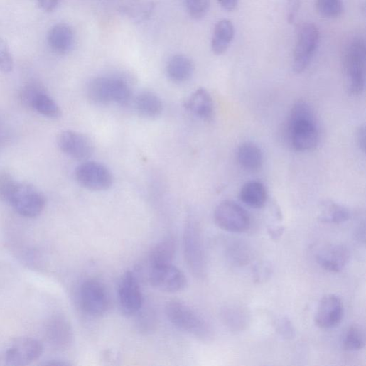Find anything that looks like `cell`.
I'll return each instance as SVG.
<instances>
[{"instance_id": "6da1fadb", "label": "cell", "mask_w": 366, "mask_h": 366, "mask_svg": "<svg viewBox=\"0 0 366 366\" xmlns=\"http://www.w3.org/2000/svg\"><path fill=\"white\" fill-rule=\"evenodd\" d=\"M289 139L297 151H310L319 144V131L312 107L304 101L292 107L288 121Z\"/></svg>"}, {"instance_id": "7a4b0ae2", "label": "cell", "mask_w": 366, "mask_h": 366, "mask_svg": "<svg viewBox=\"0 0 366 366\" xmlns=\"http://www.w3.org/2000/svg\"><path fill=\"white\" fill-rule=\"evenodd\" d=\"M366 48L362 38H353L345 47L343 69L346 90L351 95L361 94L365 82Z\"/></svg>"}, {"instance_id": "3957f363", "label": "cell", "mask_w": 366, "mask_h": 366, "mask_svg": "<svg viewBox=\"0 0 366 366\" xmlns=\"http://www.w3.org/2000/svg\"><path fill=\"white\" fill-rule=\"evenodd\" d=\"M170 322L178 329L202 341L213 338L211 325L195 310L180 301H171L166 306Z\"/></svg>"}, {"instance_id": "277c9868", "label": "cell", "mask_w": 366, "mask_h": 366, "mask_svg": "<svg viewBox=\"0 0 366 366\" xmlns=\"http://www.w3.org/2000/svg\"><path fill=\"white\" fill-rule=\"evenodd\" d=\"M183 254L190 272L199 280L208 273V263L203 234L198 223L191 219L185 224L183 232Z\"/></svg>"}, {"instance_id": "5b68a950", "label": "cell", "mask_w": 366, "mask_h": 366, "mask_svg": "<svg viewBox=\"0 0 366 366\" xmlns=\"http://www.w3.org/2000/svg\"><path fill=\"white\" fill-rule=\"evenodd\" d=\"M87 95L96 104L116 102L124 104L129 100L131 90L124 80L101 77L93 79L89 83Z\"/></svg>"}, {"instance_id": "8992f818", "label": "cell", "mask_w": 366, "mask_h": 366, "mask_svg": "<svg viewBox=\"0 0 366 366\" xmlns=\"http://www.w3.org/2000/svg\"><path fill=\"white\" fill-rule=\"evenodd\" d=\"M319 43L320 31L315 24L306 23L298 27L293 56V69L296 73H302L307 69Z\"/></svg>"}, {"instance_id": "52a82bcc", "label": "cell", "mask_w": 366, "mask_h": 366, "mask_svg": "<svg viewBox=\"0 0 366 366\" xmlns=\"http://www.w3.org/2000/svg\"><path fill=\"white\" fill-rule=\"evenodd\" d=\"M43 352V345L38 340L28 337L18 338L0 352V365H27L37 360Z\"/></svg>"}, {"instance_id": "ba28073f", "label": "cell", "mask_w": 366, "mask_h": 366, "mask_svg": "<svg viewBox=\"0 0 366 366\" xmlns=\"http://www.w3.org/2000/svg\"><path fill=\"white\" fill-rule=\"evenodd\" d=\"M214 219L222 230L233 233L246 232L251 226V217L248 212L231 200L222 201L217 205Z\"/></svg>"}, {"instance_id": "9c48e42d", "label": "cell", "mask_w": 366, "mask_h": 366, "mask_svg": "<svg viewBox=\"0 0 366 366\" xmlns=\"http://www.w3.org/2000/svg\"><path fill=\"white\" fill-rule=\"evenodd\" d=\"M9 204L21 215L33 218L42 213L46 200L44 195L34 185L19 183Z\"/></svg>"}, {"instance_id": "30bf717a", "label": "cell", "mask_w": 366, "mask_h": 366, "mask_svg": "<svg viewBox=\"0 0 366 366\" xmlns=\"http://www.w3.org/2000/svg\"><path fill=\"white\" fill-rule=\"evenodd\" d=\"M75 178L84 188L91 191H104L113 184L110 171L103 164L86 161L75 170Z\"/></svg>"}, {"instance_id": "8fae6325", "label": "cell", "mask_w": 366, "mask_h": 366, "mask_svg": "<svg viewBox=\"0 0 366 366\" xmlns=\"http://www.w3.org/2000/svg\"><path fill=\"white\" fill-rule=\"evenodd\" d=\"M80 302L82 310L94 317L104 315L109 304L104 286L94 279L87 280L82 284L80 290Z\"/></svg>"}, {"instance_id": "7c38bea8", "label": "cell", "mask_w": 366, "mask_h": 366, "mask_svg": "<svg viewBox=\"0 0 366 366\" xmlns=\"http://www.w3.org/2000/svg\"><path fill=\"white\" fill-rule=\"evenodd\" d=\"M149 278L154 288L166 293L181 291L187 285L184 273L173 264L150 268Z\"/></svg>"}, {"instance_id": "4fadbf2b", "label": "cell", "mask_w": 366, "mask_h": 366, "mask_svg": "<svg viewBox=\"0 0 366 366\" xmlns=\"http://www.w3.org/2000/svg\"><path fill=\"white\" fill-rule=\"evenodd\" d=\"M122 311L128 315L138 313L144 306V297L139 280L132 271H127L122 278L118 289Z\"/></svg>"}, {"instance_id": "5bb4252c", "label": "cell", "mask_w": 366, "mask_h": 366, "mask_svg": "<svg viewBox=\"0 0 366 366\" xmlns=\"http://www.w3.org/2000/svg\"><path fill=\"white\" fill-rule=\"evenodd\" d=\"M57 142L63 154L77 161H88L94 152L92 141L85 135L74 131L61 132Z\"/></svg>"}, {"instance_id": "9a60e30c", "label": "cell", "mask_w": 366, "mask_h": 366, "mask_svg": "<svg viewBox=\"0 0 366 366\" xmlns=\"http://www.w3.org/2000/svg\"><path fill=\"white\" fill-rule=\"evenodd\" d=\"M344 317V306L340 297L334 294L325 296L320 301L315 316L318 327L330 329L338 326Z\"/></svg>"}, {"instance_id": "2e32d148", "label": "cell", "mask_w": 366, "mask_h": 366, "mask_svg": "<svg viewBox=\"0 0 366 366\" xmlns=\"http://www.w3.org/2000/svg\"><path fill=\"white\" fill-rule=\"evenodd\" d=\"M46 336L53 347L66 350L73 341V330L70 321L62 315L53 316L46 325Z\"/></svg>"}, {"instance_id": "e0dca14e", "label": "cell", "mask_w": 366, "mask_h": 366, "mask_svg": "<svg viewBox=\"0 0 366 366\" xmlns=\"http://www.w3.org/2000/svg\"><path fill=\"white\" fill-rule=\"evenodd\" d=\"M318 264L324 270L333 273L342 271L350 260V252L343 245H332L322 249L317 255Z\"/></svg>"}, {"instance_id": "ac0fdd59", "label": "cell", "mask_w": 366, "mask_h": 366, "mask_svg": "<svg viewBox=\"0 0 366 366\" xmlns=\"http://www.w3.org/2000/svg\"><path fill=\"white\" fill-rule=\"evenodd\" d=\"M185 107L204 121L210 122L214 117V102L209 92L205 88L197 89L187 100Z\"/></svg>"}, {"instance_id": "d6986e66", "label": "cell", "mask_w": 366, "mask_h": 366, "mask_svg": "<svg viewBox=\"0 0 366 366\" xmlns=\"http://www.w3.org/2000/svg\"><path fill=\"white\" fill-rule=\"evenodd\" d=\"M48 42L54 52L60 55H65L70 53L74 46L75 34L68 25L57 24L50 29Z\"/></svg>"}, {"instance_id": "ffe728a7", "label": "cell", "mask_w": 366, "mask_h": 366, "mask_svg": "<svg viewBox=\"0 0 366 366\" xmlns=\"http://www.w3.org/2000/svg\"><path fill=\"white\" fill-rule=\"evenodd\" d=\"M220 316L226 327L235 332L245 330L251 322L248 310L239 306L230 305L224 307Z\"/></svg>"}, {"instance_id": "44dd1931", "label": "cell", "mask_w": 366, "mask_h": 366, "mask_svg": "<svg viewBox=\"0 0 366 366\" xmlns=\"http://www.w3.org/2000/svg\"><path fill=\"white\" fill-rule=\"evenodd\" d=\"M194 70L193 61L184 55H176L172 57L166 66V73L169 79L178 83L190 80Z\"/></svg>"}, {"instance_id": "7402d4cb", "label": "cell", "mask_w": 366, "mask_h": 366, "mask_svg": "<svg viewBox=\"0 0 366 366\" xmlns=\"http://www.w3.org/2000/svg\"><path fill=\"white\" fill-rule=\"evenodd\" d=\"M235 36L232 23L227 19L221 20L215 26L211 41L212 53L216 55L225 53Z\"/></svg>"}, {"instance_id": "603a6c76", "label": "cell", "mask_w": 366, "mask_h": 366, "mask_svg": "<svg viewBox=\"0 0 366 366\" xmlns=\"http://www.w3.org/2000/svg\"><path fill=\"white\" fill-rule=\"evenodd\" d=\"M237 160L242 168L249 171H257L262 166L263 153L255 144L244 143L238 147Z\"/></svg>"}, {"instance_id": "cb8c5ba5", "label": "cell", "mask_w": 366, "mask_h": 366, "mask_svg": "<svg viewBox=\"0 0 366 366\" xmlns=\"http://www.w3.org/2000/svg\"><path fill=\"white\" fill-rule=\"evenodd\" d=\"M176 252V243L167 237L156 244L149 257L150 268L172 264Z\"/></svg>"}, {"instance_id": "d4e9b609", "label": "cell", "mask_w": 366, "mask_h": 366, "mask_svg": "<svg viewBox=\"0 0 366 366\" xmlns=\"http://www.w3.org/2000/svg\"><path fill=\"white\" fill-rule=\"evenodd\" d=\"M239 198L248 206L259 209L263 208L268 199L267 190L259 181H250L242 186Z\"/></svg>"}, {"instance_id": "484cf974", "label": "cell", "mask_w": 366, "mask_h": 366, "mask_svg": "<svg viewBox=\"0 0 366 366\" xmlns=\"http://www.w3.org/2000/svg\"><path fill=\"white\" fill-rule=\"evenodd\" d=\"M138 112L146 117H157L163 112V104L160 97L150 91L143 92L136 99Z\"/></svg>"}, {"instance_id": "4316f807", "label": "cell", "mask_w": 366, "mask_h": 366, "mask_svg": "<svg viewBox=\"0 0 366 366\" xmlns=\"http://www.w3.org/2000/svg\"><path fill=\"white\" fill-rule=\"evenodd\" d=\"M225 255L227 261L234 267L248 265L252 259V252L246 242L234 240L228 244Z\"/></svg>"}, {"instance_id": "83f0119b", "label": "cell", "mask_w": 366, "mask_h": 366, "mask_svg": "<svg viewBox=\"0 0 366 366\" xmlns=\"http://www.w3.org/2000/svg\"><path fill=\"white\" fill-rule=\"evenodd\" d=\"M31 108L50 119H56L61 117L62 111L57 102L44 89L33 99Z\"/></svg>"}, {"instance_id": "f1b7e54d", "label": "cell", "mask_w": 366, "mask_h": 366, "mask_svg": "<svg viewBox=\"0 0 366 366\" xmlns=\"http://www.w3.org/2000/svg\"><path fill=\"white\" fill-rule=\"evenodd\" d=\"M350 218L349 211L333 201H325L321 207L318 220L325 223L339 224Z\"/></svg>"}, {"instance_id": "f546056e", "label": "cell", "mask_w": 366, "mask_h": 366, "mask_svg": "<svg viewBox=\"0 0 366 366\" xmlns=\"http://www.w3.org/2000/svg\"><path fill=\"white\" fill-rule=\"evenodd\" d=\"M365 343V333L359 325H352L345 333L343 346L348 351H357L364 348Z\"/></svg>"}, {"instance_id": "4dcf8cb0", "label": "cell", "mask_w": 366, "mask_h": 366, "mask_svg": "<svg viewBox=\"0 0 366 366\" xmlns=\"http://www.w3.org/2000/svg\"><path fill=\"white\" fill-rule=\"evenodd\" d=\"M316 8L318 14L327 19H335L343 13L342 0H316Z\"/></svg>"}, {"instance_id": "1f68e13d", "label": "cell", "mask_w": 366, "mask_h": 366, "mask_svg": "<svg viewBox=\"0 0 366 366\" xmlns=\"http://www.w3.org/2000/svg\"><path fill=\"white\" fill-rule=\"evenodd\" d=\"M18 185L11 173L0 171V200L9 203Z\"/></svg>"}, {"instance_id": "d6a6232c", "label": "cell", "mask_w": 366, "mask_h": 366, "mask_svg": "<svg viewBox=\"0 0 366 366\" xmlns=\"http://www.w3.org/2000/svg\"><path fill=\"white\" fill-rule=\"evenodd\" d=\"M183 2L188 14L194 20H201L209 11L210 0H183Z\"/></svg>"}, {"instance_id": "836d02e7", "label": "cell", "mask_w": 366, "mask_h": 366, "mask_svg": "<svg viewBox=\"0 0 366 366\" xmlns=\"http://www.w3.org/2000/svg\"><path fill=\"white\" fill-rule=\"evenodd\" d=\"M139 313L138 318V325L140 330L144 333H149L154 330L156 327L157 318L154 311L151 308L146 310L141 309L138 312Z\"/></svg>"}, {"instance_id": "e575fe53", "label": "cell", "mask_w": 366, "mask_h": 366, "mask_svg": "<svg viewBox=\"0 0 366 366\" xmlns=\"http://www.w3.org/2000/svg\"><path fill=\"white\" fill-rule=\"evenodd\" d=\"M14 66L13 56L7 43L0 38V72L10 73Z\"/></svg>"}, {"instance_id": "d590c367", "label": "cell", "mask_w": 366, "mask_h": 366, "mask_svg": "<svg viewBox=\"0 0 366 366\" xmlns=\"http://www.w3.org/2000/svg\"><path fill=\"white\" fill-rule=\"evenodd\" d=\"M45 88L37 82H30L26 85L21 90L20 97L23 104L31 108L34 97Z\"/></svg>"}, {"instance_id": "8d00e7d4", "label": "cell", "mask_w": 366, "mask_h": 366, "mask_svg": "<svg viewBox=\"0 0 366 366\" xmlns=\"http://www.w3.org/2000/svg\"><path fill=\"white\" fill-rule=\"evenodd\" d=\"M14 138L12 127L4 117H0V150L10 146Z\"/></svg>"}, {"instance_id": "74e56055", "label": "cell", "mask_w": 366, "mask_h": 366, "mask_svg": "<svg viewBox=\"0 0 366 366\" xmlns=\"http://www.w3.org/2000/svg\"><path fill=\"white\" fill-rule=\"evenodd\" d=\"M272 274L273 268L270 263H260L254 269V279L257 283H264L270 279Z\"/></svg>"}, {"instance_id": "f35d334b", "label": "cell", "mask_w": 366, "mask_h": 366, "mask_svg": "<svg viewBox=\"0 0 366 366\" xmlns=\"http://www.w3.org/2000/svg\"><path fill=\"white\" fill-rule=\"evenodd\" d=\"M276 330L279 335L285 339H292L296 335L295 328L287 317L281 318L276 324Z\"/></svg>"}, {"instance_id": "ab89813d", "label": "cell", "mask_w": 366, "mask_h": 366, "mask_svg": "<svg viewBox=\"0 0 366 366\" xmlns=\"http://www.w3.org/2000/svg\"><path fill=\"white\" fill-rule=\"evenodd\" d=\"M301 0H286V16L289 24L295 23L301 8Z\"/></svg>"}, {"instance_id": "60d3db41", "label": "cell", "mask_w": 366, "mask_h": 366, "mask_svg": "<svg viewBox=\"0 0 366 366\" xmlns=\"http://www.w3.org/2000/svg\"><path fill=\"white\" fill-rule=\"evenodd\" d=\"M42 9L47 12H52L58 6L60 0H37Z\"/></svg>"}, {"instance_id": "b9f144b4", "label": "cell", "mask_w": 366, "mask_h": 366, "mask_svg": "<svg viewBox=\"0 0 366 366\" xmlns=\"http://www.w3.org/2000/svg\"><path fill=\"white\" fill-rule=\"evenodd\" d=\"M220 6L227 11H233L237 6L238 0H217Z\"/></svg>"}, {"instance_id": "7bdbcfd3", "label": "cell", "mask_w": 366, "mask_h": 366, "mask_svg": "<svg viewBox=\"0 0 366 366\" xmlns=\"http://www.w3.org/2000/svg\"><path fill=\"white\" fill-rule=\"evenodd\" d=\"M357 141L360 149L365 153V127H360L357 133Z\"/></svg>"}, {"instance_id": "ee69618b", "label": "cell", "mask_w": 366, "mask_h": 366, "mask_svg": "<svg viewBox=\"0 0 366 366\" xmlns=\"http://www.w3.org/2000/svg\"><path fill=\"white\" fill-rule=\"evenodd\" d=\"M283 227H275L269 229V233L274 239H279L284 233Z\"/></svg>"}]
</instances>
